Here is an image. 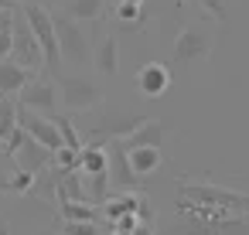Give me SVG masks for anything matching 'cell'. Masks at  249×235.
Instances as JSON below:
<instances>
[{
    "mask_svg": "<svg viewBox=\"0 0 249 235\" xmlns=\"http://www.w3.org/2000/svg\"><path fill=\"white\" fill-rule=\"evenodd\" d=\"M130 235H154V228H150V225H147V221H140V225H137V228H133V232H130Z\"/></svg>",
    "mask_w": 249,
    "mask_h": 235,
    "instance_id": "27",
    "label": "cell"
},
{
    "mask_svg": "<svg viewBox=\"0 0 249 235\" xmlns=\"http://www.w3.org/2000/svg\"><path fill=\"white\" fill-rule=\"evenodd\" d=\"M79 170H82V174H103V170H109V153H106L99 143L86 147V150L79 153Z\"/></svg>",
    "mask_w": 249,
    "mask_h": 235,
    "instance_id": "14",
    "label": "cell"
},
{
    "mask_svg": "<svg viewBox=\"0 0 249 235\" xmlns=\"http://www.w3.org/2000/svg\"><path fill=\"white\" fill-rule=\"evenodd\" d=\"M178 215L191 221H229L249 218V198L218 184H181L178 187Z\"/></svg>",
    "mask_w": 249,
    "mask_h": 235,
    "instance_id": "1",
    "label": "cell"
},
{
    "mask_svg": "<svg viewBox=\"0 0 249 235\" xmlns=\"http://www.w3.org/2000/svg\"><path fill=\"white\" fill-rule=\"evenodd\" d=\"M113 225H116V232H120V235H130L140 221H137V215H123V218H116Z\"/></svg>",
    "mask_w": 249,
    "mask_h": 235,
    "instance_id": "24",
    "label": "cell"
},
{
    "mask_svg": "<svg viewBox=\"0 0 249 235\" xmlns=\"http://www.w3.org/2000/svg\"><path fill=\"white\" fill-rule=\"evenodd\" d=\"M174 235H215V232H212L208 221H191V218H184V221L174 228Z\"/></svg>",
    "mask_w": 249,
    "mask_h": 235,
    "instance_id": "22",
    "label": "cell"
},
{
    "mask_svg": "<svg viewBox=\"0 0 249 235\" xmlns=\"http://www.w3.org/2000/svg\"><path fill=\"white\" fill-rule=\"evenodd\" d=\"M35 4H41V7H45V4H48V0H35Z\"/></svg>",
    "mask_w": 249,
    "mask_h": 235,
    "instance_id": "32",
    "label": "cell"
},
{
    "mask_svg": "<svg viewBox=\"0 0 249 235\" xmlns=\"http://www.w3.org/2000/svg\"><path fill=\"white\" fill-rule=\"evenodd\" d=\"M52 123L58 126L62 147H69V150H79V153H82V136H79V130L72 126V119H69V116H52Z\"/></svg>",
    "mask_w": 249,
    "mask_h": 235,
    "instance_id": "16",
    "label": "cell"
},
{
    "mask_svg": "<svg viewBox=\"0 0 249 235\" xmlns=\"http://www.w3.org/2000/svg\"><path fill=\"white\" fill-rule=\"evenodd\" d=\"M0 187H4V191H18V194H21V191H31V187H35V174H28V170H18L14 177H7V181L0 184Z\"/></svg>",
    "mask_w": 249,
    "mask_h": 235,
    "instance_id": "19",
    "label": "cell"
},
{
    "mask_svg": "<svg viewBox=\"0 0 249 235\" xmlns=\"http://www.w3.org/2000/svg\"><path fill=\"white\" fill-rule=\"evenodd\" d=\"M55 38H58V55H62V62H69V65H75V68H82L86 62H89V34H86V28L79 24V21H72V17H55Z\"/></svg>",
    "mask_w": 249,
    "mask_h": 235,
    "instance_id": "3",
    "label": "cell"
},
{
    "mask_svg": "<svg viewBox=\"0 0 249 235\" xmlns=\"http://www.w3.org/2000/svg\"><path fill=\"white\" fill-rule=\"evenodd\" d=\"M103 4L106 0H69V7H65V17H72V21H99V14H103Z\"/></svg>",
    "mask_w": 249,
    "mask_h": 235,
    "instance_id": "15",
    "label": "cell"
},
{
    "mask_svg": "<svg viewBox=\"0 0 249 235\" xmlns=\"http://www.w3.org/2000/svg\"><path fill=\"white\" fill-rule=\"evenodd\" d=\"M7 58H11V31L0 34V62H7Z\"/></svg>",
    "mask_w": 249,
    "mask_h": 235,
    "instance_id": "25",
    "label": "cell"
},
{
    "mask_svg": "<svg viewBox=\"0 0 249 235\" xmlns=\"http://www.w3.org/2000/svg\"><path fill=\"white\" fill-rule=\"evenodd\" d=\"M113 235H120V232H113Z\"/></svg>",
    "mask_w": 249,
    "mask_h": 235,
    "instance_id": "35",
    "label": "cell"
},
{
    "mask_svg": "<svg viewBox=\"0 0 249 235\" xmlns=\"http://www.w3.org/2000/svg\"><path fill=\"white\" fill-rule=\"evenodd\" d=\"M52 160H55V167H58L62 174H65V170H75V167H79V150L62 147V150H55V157H52Z\"/></svg>",
    "mask_w": 249,
    "mask_h": 235,
    "instance_id": "20",
    "label": "cell"
},
{
    "mask_svg": "<svg viewBox=\"0 0 249 235\" xmlns=\"http://www.w3.org/2000/svg\"><path fill=\"white\" fill-rule=\"evenodd\" d=\"M41 235H55V232H41Z\"/></svg>",
    "mask_w": 249,
    "mask_h": 235,
    "instance_id": "33",
    "label": "cell"
},
{
    "mask_svg": "<svg viewBox=\"0 0 249 235\" xmlns=\"http://www.w3.org/2000/svg\"><path fill=\"white\" fill-rule=\"evenodd\" d=\"M21 109L38 113V116H55V102H58V89L48 79H31L21 92Z\"/></svg>",
    "mask_w": 249,
    "mask_h": 235,
    "instance_id": "6",
    "label": "cell"
},
{
    "mask_svg": "<svg viewBox=\"0 0 249 235\" xmlns=\"http://www.w3.org/2000/svg\"><path fill=\"white\" fill-rule=\"evenodd\" d=\"M62 215H65V221H96L99 218V211L86 201H62Z\"/></svg>",
    "mask_w": 249,
    "mask_h": 235,
    "instance_id": "17",
    "label": "cell"
},
{
    "mask_svg": "<svg viewBox=\"0 0 249 235\" xmlns=\"http://www.w3.org/2000/svg\"><path fill=\"white\" fill-rule=\"evenodd\" d=\"M164 136H167V126L160 119H143L130 136H123V150H140V147H150V150H160L164 147Z\"/></svg>",
    "mask_w": 249,
    "mask_h": 235,
    "instance_id": "7",
    "label": "cell"
},
{
    "mask_svg": "<svg viewBox=\"0 0 249 235\" xmlns=\"http://www.w3.org/2000/svg\"><path fill=\"white\" fill-rule=\"evenodd\" d=\"M62 235H103V232H99L96 221H65Z\"/></svg>",
    "mask_w": 249,
    "mask_h": 235,
    "instance_id": "21",
    "label": "cell"
},
{
    "mask_svg": "<svg viewBox=\"0 0 249 235\" xmlns=\"http://www.w3.org/2000/svg\"><path fill=\"white\" fill-rule=\"evenodd\" d=\"M14 4H18V7H28V4H35V0H14Z\"/></svg>",
    "mask_w": 249,
    "mask_h": 235,
    "instance_id": "30",
    "label": "cell"
},
{
    "mask_svg": "<svg viewBox=\"0 0 249 235\" xmlns=\"http://www.w3.org/2000/svg\"><path fill=\"white\" fill-rule=\"evenodd\" d=\"M18 102H11V99H0V143H4L14 130H18Z\"/></svg>",
    "mask_w": 249,
    "mask_h": 235,
    "instance_id": "18",
    "label": "cell"
},
{
    "mask_svg": "<svg viewBox=\"0 0 249 235\" xmlns=\"http://www.w3.org/2000/svg\"><path fill=\"white\" fill-rule=\"evenodd\" d=\"M123 153H126V164H130V170H133L137 177L154 174V170L160 167V160H164V153H160V150H150V147H140V150H123Z\"/></svg>",
    "mask_w": 249,
    "mask_h": 235,
    "instance_id": "13",
    "label": "cell"
},
{
    "mask_svg": "<svg viewBox=\"0 0 249 235\" xmlns=\"http://www.w3.org/2000/svg\"><path fill=\"white\" fill-rule=\"evenodd\" d=\"M0 153H4V143H0Z\"/></svg>",
    "mask_w": 249,
    "mask_h": 235,
    "instance_id": "34",
    "label": "cell"
},
{
    "mask_svg": "<svg viewBox=\"0 0 249 235\" xmlns=\"http://www.w3.org/2000/svg\"><path fill=\"white\" fill-rule=\"evenodd\" d=\"M14 24V11H0V34H7Z\"/></svg>",
    "mask_w": 249,
    "mask_h": 235,
    "instance_id": "26",
    "label": "cell"
},
{
    "mask_svg": "<svg viewBox=\"0 0 249 235\" xmlns=\"http://www.w3.org/2000/svg\"><path fill=\"white\" fill-rule=\"evenodd\" d=\"M0 11H18V4L14 0H0Z\"/></svg>",
    "mask_w": 249,
    "mask_h": 235,
    "instance_id": "28",
    "label": "cell"
},
{
    "mask_svg": "<svg viewBox=\"0 0 249 235\" xmlns=\"http://www.w3.org/2000/svg\"><path fill=\"white\" fill-rule=\"evenodd\" d=\"M35 79V72H28V68H21L18 62H0V96H14V92H21L28 82Z\"/></svg>",
    "mask_w": 249,
    "mask_h": 235,
    "instance_id": "10",
    "label": "cell"
},
{
    "mask_svg": "<svg viewBox=\"0 0 249 235\" xmlns=\"http://www.w3.org/2000/svg\"><path fill=\"white\" fill-rule=\"evenodd\" d=\"M21 14L28 17V28L35 31V41L41 48V58H45V68H58L62 65V55H58V38H55V14H48L41 4H28L21 7Z\"/></svg>",
    "mask_w": 249,
    "mask_h": 235,
    "instance_id": "2",
    "label": "cell"
},
{
    "mask_svg": "<svg viewBox=\"0 0 249 235\" xmlns=\"http://www.w3.org/2000/svg\"><path fill=\"white\" fill-rule=\"evenodd\" d=\"M18 157V170H28V174H41V170H48L52 167V150L48 147H41L38 140H31V136H24V143H21V150L14 153Z\"/></svg>",
    "mask_w": 249,
    "mask_h": 235,
    "instance_id": "9",
    "label": "cell"
},
{
    "mask_svg": "<svg viewBox=\"0 0 249 235\" xmlns=\"http://www.w3.org/2000/svg\"><path fill=\"white\" fill-rule=\"evenodd\" d=\"M167 85H171V72H167L160 62H150V65H143V68L137 72V92L147 96V99L164 96Z\"/></svg>",
    "mask_w": 249,
    "mask_h": 235,
    "instance_id": "8",
    "label": "cell"
},
{
    "mask_svg": "<svg viewBox=\"0 0 249 235\" xmlns=\"http://www.w3.org/2000/svg\"><path fill=\"white\" fill-rule=\"evenodd\" d=\"M0 235H11V225L7 221H0Z\"/></svg>",
    "mask_w": 249,
    "mask_h": 235,
    "instance_id": "29",
    "label": "cell"
},
{
    "mask_svg": "<svg viewBox=\"0 0 249 235\" xmlns=\"http://www.w3.org/2000/svg\"><path fill=\"white\" fill-rule=\"evenodd\" d=\"M123 4H137V7H140V4H143V0H123Z\"/></svg>",
    "mask_w": 249,
    "mask_h": 235,
    "instance_id": "31",
    "label": "cell"
},
{
    "mask_svg": "<svg viewBox=\"0 0 249 235\" xmlns=\"http://www.w3.org/2000/svg\"><path fill=\"white\" fill-rule=\"evenodd\" d=\"M116 17H120V21H137V17H140V7H137V4H123V0H120Z\"/></svg>",
    "mask_w": 249,
    "mask_h": 235,
    "instance_id": "23",
    "label": "cell"
},
{
    "mask_svg": "<svg viewBox=\"0 0 249 235\" xmlns=\"http://www.w3.org/2000/svg\"><path fill=\"white\" fill-rule=\"evenodd\" d=\"M11 58L28 72L45 68V58H41L38 41H35V31L28 28V17L21 11H14V24H11Z\"/></svg>",
    "mask_w": 249,
    "mask_h": 235,
    "instance_id": "4",
    "label": "cell"
},
{
    "mask_svg": "<svg viewBox=\"0 0 249 235\" xmlns=\"http://www.w3.org/2000/svg\"><path fill=\"white\" fill-rule=\"evenodd\" d=\"M58 102H65V109H72V113H86V109H96L103 102V89L86 75H62L58 79Z\"/></svg>",
    "mask_w": 249,
    "mask_h": 235,
    "instance_id": "5",
    "label": "cell"
},
{
    "mask_svg": "<svg viewBox=\"0 0 249 235\" xmlns=\"http://www.w3.org/2000/svg\"><path fill=\"white\" fill-rule=\"evenodd\" d=\"M205 51H208V41H205V34H198V31H181L178 41H174V58H178V62H195V58H201Z\"/></svg>",
    "mask_w": 249,
    "mask_h": 235,
    "instance_id": "12",
    "label": "cell"
},
{
    "mask_svg": "<svg viewBox=\"0 0 249 235\" xmlns=\"http://www.w3.org/2000/svg\"><path fill=\"white\" fill-rule=\"evenodd\" d=\"M92 65H96V72H99V75H116V72H120V45H116V38H109V34H106V38L96 45Z\"/></svg>",
    "mask_w": 249,
    "mask_h": 235,
    "instance_id": "11",
    "label": "cell"
}]
</instances>
